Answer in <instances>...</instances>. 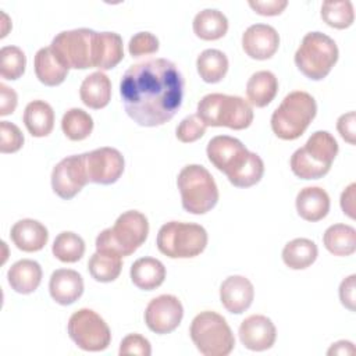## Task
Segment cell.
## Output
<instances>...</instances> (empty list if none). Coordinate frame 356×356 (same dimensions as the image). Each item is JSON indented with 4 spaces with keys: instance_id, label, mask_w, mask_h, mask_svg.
I'll return each instance as SVG.
<instances>
[{
    "instance_id": "6da1fadb",
    "label": "cell",
    "mask_w": 356,
    "mask_h": 356,
    "mask_svg": "<svg viewBox=\"0 0 356 356\" xmlns=\"http://www.w3.org/2000/svg\"><path fill=\"white\" fill-rule=\"evenodd\" d=\"M185 81L178 67L167 58H150L131 65L120 82L127 114L140 127L168 122L179 110Z\"/></svg>"
},
{
    "instance_id": "7a4b0ae2",
    "label": "cell",
    "mask_w": 356,
    "mask_h": 356,
    "mask_svg": "<svg viewBox=\"0 0 356 356\" xmlns=\"http://www.w3.org/2000/svg\"><path fill=\"white\" fill-rule=\"evenodd\" d=\"M209 161L236 188L256 185L264 174V163L257 153L249 152L245 145L228 135L211 138L206 149Z\"/></svg>"
},
{
    "instance_id": "3957f363",
    "label": "cell",
    "mask_w": 356,
    "mask_h": 356,
    "mask_svg": "<svg viewBox=\"0 0 356 356\" xmlns=\"http://www.w3.org/2000/svg\"><path fill=\"white\" fill-rule=\"evenodd\" d=\"M339 146L328 131H316L291 156V170L300 179L323 178L331 168Z\"/></svg>"
},
{
    "instance_id": "277c9868",
    "label": "cell",
    "mask_w": 356,
    "mask_h": 356,
    "mask_svg": "<svg viewBox=\"0 0 356 356\" xmlns=\"http://www.w3.org/2000/svg\"><path fill=\"white\" fill-rule=\"evenodd\" d=\"M317 114L314 97L303 90L288 93L271 115V129L282 140H295L305 134Z\"/></svg>"
},
{
    "instance_id": "5b68a950",
    "label": "cell",
    "mask_w": 356,
    "mask_h": 356,
    "mask_svg": "<svg viewBox=\"0 0 356 356\" xmlns=\"http://www.w3.org/2000/svg\"><path fill=\"white\" fill-rule=\"evenodd\" d=\"M197 117L206 127H228L235 131L250 127L253 108L241 96L209 93L197 103Z\"/></svg>"
},
{
    "instance_id": "8992f818",
    "label": "cell",
    "mask_w": 356,
    "mask_h": 356,
    "mask_svg": "<svg viewBox=\"0 0 356 356\" xmlns=\"http://www.w3.org/2000/svg\"><path fill=\"white\" fill-rule=\"evenodd\" d=\"M147 234L146 216L138 210H128L118 216L111 228H106L97 235L96 250H108L125 257L143 245Z\"/></svg>"
},
{
    "instance_id": "52a82bcc",
    "label": "cell",
    "mask_w": 356,
    "mask_h": 356,
    "mask_svg": "<svg viewBox=\"0 0 356 356\" xmlns=\"http://www.w3.org/2000/svg\"><path fill=\"white\" fill-rule=\"evenodd\" d=\"M181 203L191 214H204L218 202V188L207 168L199 164L185 165L177 178Z\"/></svg>"
},
{
    "instance_id": "ba28073f",
    "label": "cell",
    "mask_w": 356,
    "mask_h": 356,
    "mask_svg": "<svg viewBox=\"0 0 356 356\" xmlns=\"http://www.w3.org/2000/svg\"><path fill=\"white\" fill-rule=\"evenodd\" d=\"M339 50L332 38L323 32H309L303 36L295 53L298 70L312 81L325 78L338 61Z\"/></svg>"
},
{
    "instance_id": "9c48e42d",
    "label": "cell",
    "mask_w": 356,
    "mask_h": 356,
    "mask_svg": "<svg viewBox=\"0 0 356 356\" xmlns=\"http://www.w3.org/2000/svg\"><path fill=\"white\" fill-rule=\"evenodd\" d=\"M207 241V231L200 224L168 221L159 229L156 245L170 259H191L206 249Z\"/></svg>"
},
{
    "instance_id": "30bf717a",
    "label": "cell",
    "mask_w": 356,
    "mask_h": 356,
    "mask_svg": "<svg viewBox=\"0 0 356 356\" xmlns=\"http://www.w3.org/2000/svg\"><path fill=\"white\" fill-rule=\"evenodd\" d=\"M189 334L196 349L204 356H227L235 346V338L227 320L211 310L195 316Z\"/></svg>"
},
{
    "instance_id": "8fae6325",
    "label": "cell",
    "mask_w": 356,
    "mask_h": 356,
    "mask_svg": "<svg viewBox=\"0 0 356 356\" xmlns=\"http://www.w3.org/2000/svg\"><path fill=\"white\" fill-rule=\"evenodd\" d=\"M96 31L88 28L63 31L54 36L50 47L70 70L93 68V43Z\"/></svg>"
},
{
    "instance_id": "7c38bea8",
    "label": "cell",
    "mask_w": 356,
    "mask_h": 356,
    "mask_svg": "<svg viewBox=\"0 0 356 356\" xmlns=\"http://www.w3.org/2000/svg\"><path fill=\"white\" fill-rule=\"evenodd\" d=\"M67 330L75 345L86 352L104 350L111 342L107 323L92 309H79L72 313Z\"/></svg>"
},
{
    "instance_id": "4fadbf2b",
    "label": "cell",
    "mask_w": 356,
    "mask_h": 356,
    "mask_svg": "<svg viewBox=\"0 0 356 356\" xmlns=\"http://www.w3.org/2000/svg\"><path fill=\"white\" fill-rule=\"evenodd\" d=\"M89 182L86 171V156L72 154L56 164L51 171L53 192L61 199H72Z\"/></svg>"
},
{
    "instance_id": "5bb4252c",
    "label": "cell",
    "mask_w": 356,
    "mask_h": 356,
    "mask_svg": "<svg viewBox=\"0 0 356 356\" xmlns=\"http://www.w3.org/2000/svg\"><path fill=\"white\" fill-rule=\"evenodd\" d=\"M184 306L174 295H160L152 299L145 310V323L156 334H170L182 321Z\"/></svg>"
},
{
    "instance_id": "9a60e30c",
    "label": "cell",
    "mask_w": 356,
    "mask_h": 356,
    "mask_svg": "<svg viewBox=\"0 0 356 356\" xmlns=\"http://www.w3.org/2000/svg\"><path fill=\"white\" fill-rule=\"evenodd\" d=\"M85 156L89 182L111 185L117 182L124 172V156L114 147H99L85 153Z\"/></svg>"
},
{
    "instance_id": "2e32d148",
    "label": "cell",
    "mask_w": 356,
    "mask_h": 356,
    "mask_svg": "<svg viewBox=\"0 0 356 356\" xmlns=\"http://www.w3.org/2000/svg\"><path fill=\"white\" fill-rule=\"evenodd\" d=\"M238 334L242 345L254 352L270 349L277 339L274 323L263 314H252L246 317L241 323Z\"/></svg>"
},
{
    "instance_id": "e0dca14e",
    "label": "cell",
    "mask_w": 356,
    "mask_h": 356,
    "mask_svg": "<svg viewBox=\"0 0 356 356\" xmlns=\"http://www.w3.org/2000/svg\"><path fill=\"white\" fill-rule=\"evenodd\" d=\"M280 47V35L271 25H250L242 35L243 51L254 60L271 58Z\"/></svg>"
},
{
    "instance_id": "ac0fdd59",
    "label": "cell",
    "mask_w": 356,
    "mask_h": 356,
    "mask_svg": "<svg viewBox=\"0 0 356 356\" xmlns=\"http://www.w3.org/2000/svg\"><path fill=\"white\" fill-rule=\"evenodd\" d=\"M254 298L253 284L243 275H229L220 286V300L227 312L241 314L248 310Z\"/></svg>"
},
{
    "instance_id": "d6986e66",
    "label": "cell",
    "mask_w": 356,
    "mask_h": 356,
    "mask_svg": "<svg viewBox=\"0 0 356 356\" xmlns=\"http://www.w3.org/2000/svg\"><path fill=\"white\" fill-rule=\"evenodd\" d=\"M49 292L58 305H72L83 293V280L75 270L58 268L50 275Z\"/></svg>"
},
{
    "instance_id": "ffe728a7",
    "label": "cell",
    "mask_w": 356,
    "mask_h": 356,
    "mask_svg": "<svg viewBox=\"0 0 356 356\" xmlns=\"http://www.w3.org/2000/svg\"><path fill=\"white\" fill-rule=\"evenodd\" d=\"M11 241L22 252H39L49 241L47 228L33 218H22L17 221L10 231Z\"/></svg>"
},
{
    "instance_id": "44dd1931",
    "label": "cell",
    "mask_w": 356,
    "mask_h": 356,
    "mask_svg": "<svg viewBox=\"0 0 356 356\" xmlns=\"http://www.w3.org/2000/svg\"><path fill=\"white\" fill-rule=\"evenodd\" d=\"M124 58L122 39L115 32H96L93 43V68L111 70Z\"/></svg>"
},
{
    "instance_id": "7402d4cb",
    "label": "cell",
    "mask_w": 356,
    "mask_h": 356,
    "mask_svg": "<svg viewBox=\"0 0 356 356\" xmlns=\"http://www.w3.org/2000/svg\"><path fill=\"white\" fill-rule=\"evenodd\" d=\"M298 214L310 222L323 220L330 211V196L320 186H306L296 195Z\"/></svg>"
},
{
    "instance_id": "603a6c76",
    "label": "cell",
    "mask_w": 356,
    "mask_h": 356,
    "mask_svg": "<svg viewBox=\"0 0 356 356\" xmlns=\"http://www.w3.org/2000/svg\"><path fill=\"white\" fill-rule=\"evenodd\" d=\"M7 280L17 293L28 295L38 289L42 281V267L38 261L22 259L15 261L7 271Z\"/></svg>"
},
{
    "instance_id": "cb8c5ba5",
    "label": "cell",
    "mask_w": 356,
    "mask_h": 356,
    "mask_svg": "<svg viewBox=\"0 0 356 356\" xmlns=\"http://www.w3.org/2000/svg\"><path fill=\"white\" fill-rule=\"evenodd\" d=\"M33 67L36 78L46 86H57L63 83L68 74V68L61 63L50 46L36 51Z\"/></svg>"
},
{
    "instance_id": "d4e9b609",
    "label": "cell",
    "mask_w": 356,
    "mask_h": 356,
    "mask_svg": "<svg viewBox=\"0 0 356 356\" xmlns=\"http://www.w3.org/2000/svg\"><path fill=\"white\" fill-rule=\"evenodd\" d=\"M79 96L82 103L93 110H100L110 103L111 99V82L108 76L96 71L88 75L79 88Z\"/></svg>"
},
{
    "instance_id": "484cf974",
    "label": "cell",
    "mask_w": 356,
    "mask_h": 356,
    "mask_svg": "<svg viewBox=\"0 0 356 356\" xmlns=\"http://www.w3.org/2000/svg\"><path fill=\"white\" fill-rule=\"evenodd\" d=\"M131 281L142 291H153L165 280L164 264L154 257H140L134 261L129 270Z\"/></svg>"
},
{
    "instance_id": "4316f807",
    "label": "cell",
    "mask_w": 356,
    "mask_h": 356,
    "mask_svg": "<svg viewBox=\"0 0 356 356\" xmlns=\"http://www.w3.org/2000/svg\"><path fill=\"white\" fill-rule=\"evenodd\" d=\"M278 92L277 76L267 70L252 74L246 83V96L250 106L266 107L268 106Z\"/></svg>"
},
{
    "instance_id": "83f0119b",
    "label": "cell",
    "mask_w": 356,
    "mask_h": 356,
    "mask_svg": "<svg viewBox=\"0 0 356 356\" xmlns=\"http://www.w3.org/2000/svg\"><path fill=\"white\" fill-rule=\"evenodd\" d=\"M24 124L32 136H47L54 127L53 107L44 100L29 102L24 111Z\"/></svg>"
},
{
    "instance_id": "f1b7e54d",
    "label": "cell",
    "mask_w": 356,
    "mask_h": 356,
    "mask_svg": "<svg viewBox=\"0 0 356 356\" xmlns=\"http://www.w3.org/2000/svg\"><path fill=\"white\" fill-rule=\"evenodd\" d=\"M317 256V245L307 238H295L282 249V261L292 270H305L310 267Z\"/></svg>"
},
{
    "instance_id": "f546056e",
    "label": "cell",
    "mask_w": 356,
    "mask_h": 356,
    "mask_svg": "<svg viewBox=\"0 0 356 356\" xmlns=\"http://www.w3.org/2000/svg\"><path fill=\"white\" fill-rule=\"evenodd\" d=\"M193 32L203 40L221 39L228 31L227 17L216 8H204L193 18Z\"/></svg>"
},
{
    "instance_id": "4dcf8cb0",
    "label": "cell",
    "mask_w": 356,
    "mask_h": 356,
    "mask_svg": "<svg viewBox=\"0 0 356 356\" xmlns=\"http://www.w3.org/2000/svg\"><path fill=\"white\" fill-rule=\"evenodd\" d=\"M323 243L334 256H350L356 250V229L348 224L330 225L323 235Z\"/></svg>"
},
{
    "instance_id": "1f68e13d",
    "label": "cell",
    "mask_w": 356,
    "mask_h": 356,
    "mask_svg": "<svg viewBox=\"0 0 356 356\" xmlns=\"http://www.w3.org/2000/svg\"><path fill=\"white\" fill-rule=\"evenodd\" d=\"M122 268V257L114 252L96 250L89 261L88 270L97 282H111L118 278Z\"/></svg>"
},
{
    "instance_id": "d6a6232c",
    "label": "cell",
    "mask_w": 356,
    "mask_h": 356,
    "mask_svg": "<svg viewBox=\"0 0 356 356\" xmlns=\"http://www.w3.org/2000/svg\"><path fill=\"white\" fill-rule=\"evenodd\" d=\"M196 68L204 82L217 83L228 71V58L218 49H206L197 56Z\"/></svg>"
},
{
    "instance_id": "836d02e7",
    "label": "cell",
    "mask_w": 356,
    "mask_h": 356,
    "mask_svg": "<svg viewBox=\"0 0 356 356\" xmlns=\"http://www.w3.org/2000/svg\"><path fill=\"white\" fill-rule=\"evenodd\" d=\"M61 129L70 140H83L93 131V118L82 108H70L61 118Z\"/></svg>"
},
{
    "instance_id": "e575fe53",
    "label": "cell",
    "mask_w": 356,
    "mask_h": 356,
    "mask_svg": "<svg viewBox=\"0 0 356 356\" xmlns=\"http://www.w3.org/2000/svg\"><path fill=\"white\" fill-rule=\"evenodd\" d=\"M51 252L63 263H76L85 253V242L78 234L63 231L56 236Z\"/></svg>"
},
{
    "instance_id": "d590c367",
    "label": "cell",
    "mask_w": 356,
    "mask_h": 356,
    "mask_svg": "<svg viewBox=\"0 0 356 356\" xmlns=\"http://www.w3.org/2000/svg\"><path fill=\"white\" fill-rule=\"evenodd\" d=\"M321 18L323 21L335 29L349 28L355 21L353 4L349 0L342 1H324L321 4Z\"/></svg>"
},
{
    "instance_id": "8d00e7d4",
    "label": "cell",
    "mask_w": 356,
    "mask_h": 356,
    "mask_svg": "<svg viewBox=\"0 0 356 356\" xmlns=\"http://www.w3.org/2000/svg\"><path fill=\"white\" fill-rule=\"evenodd\" d=\"M26 67L25 53L17 46H3L0 50V76L15 81L22 76Z\"/></svg>"
},
{
    "instance_id": "74e56055",
    "label": "cell",
    "mask_w": 356,
    "mask_h": 356,
    "mask_svg": "<svg viewBox=\"0 0 356 356\" xmlns=\"http://www.w3.org/2000/svg\"><path fill=\"white\" fill-rule=\"evenodd\" d=\"M206 132L204 122L197 117V114H191L185 117L175 129V136L182 143H192L200 139Z\"/></svg>"
},
{
    "instance_id": "f35d334b",
    "label": "cell",
    "mask_w": 356,
    "mask_h": 356,
    "mask_svg": "<svg viewBox=\"0 0 356 356\" xmlns=\"http://www.w3.org/2000/svg\"><path fill=\"white\" fill-rule=\"evenodd\" d=\"M24 145V135L21 129L8 121H0V152L15 153Z\"/></svg>"
},
{
    "instance_id": "ab89813d",
    "label": "cell",
    "mask_w": 356,
    "mask_h": 356,
    "mask_svg": "<svg viewBox=\"0 0 356 356\" xmlns=\"http://www.w3.org/2000/svg\"><path fill=\"white\" fill-rule=\"evenodd\" d=\"M159 39L152 32H138L128 43V51L132 57L147 56L156 53L159 50Z\"/></svg>"
},
{
    "instance_id": "60d3db41",
    "label": "cell",
    "mask_w": 356,
    "mask_h": 356,
    "mask_svg": "<svg viewBox=\"0 0 356 356\" xmlns=\"http://www.w3.org/2000/svg\"><path fill=\"white\" fill-rule=\"evenodd\" d=\"M118 353L122 355H139V356H150L152 346L150 342L142 337L140 334H128L122 338L120 343Z\"/></svg>"
},
{
    "instance_id": "b9f144b4",
    "label": "cell",
    "mask_w": 356,
    "mask_h": 356,
    "mask_svg": "<svg viewBox=\"0 0 356 356\" xmlns=\"http://www.w3.org/2000/svg\"><path fill=\"white\" fill-rule=\"evenodd\" d=\"M253 11H256L260 15L264 17H273V15H280L288 6L286 0H250L248 3Z\"/></svg>"
},
{
    "instance_id": "7bdbcfd3",
    "label": "cell",
    "mask_w": 356,
    "mask_h": 356,
    "mask_svg": "<svg viewBox=\"0 0 356 356\" xmlns=\"http://www.w3.org/2000/svg\"><path fill=\"white\" fill-rule=\"evenodd\" d=\"M337 129L343 140L349 145L356 143V114L355 111H349L342 114L337 121Z\"/></svg>"
},
{
    "instance_id": "ee69618b",
    "label": "cell",
    "mask_w": 356,
    "mask_h": 356,
    "mask_svg": "<svg viewBox=\"0 0 356 356\" xmlns=\"http://www.w3.org/2000/svg\"><path fill=\"white\" fill-rule=\"evenodd\" d=\"M355 288H356V275L350 274L349 277L343 278L339 285V300L341 303L349 309L350 312H355Z\"/></svg>"
},
{
    "instance_id": "f6af8a7d",
    "label": "cell",
    "mask_w": 356,
    "mask_h": 356,
    "mask_svg": "<svg viewBox=\"0 0 356 356\" xmlns=\"http://www.w3.org/2000/svg\"><path fill=\"white\" fill-rule=\"evenodd\" d=\"M18 103V96L15 90L6 83H0V115L13 114Z\"/></svg>"
},
{
    "instance_id": "bcb514c9",
    "label": "cell",
    "mask_w": 356,
    "mask_h": 356,
    "mask_svg": "<svg viewBox=\"0 0 356 356\" xmlns=\"http://www.w3.org/2000/svg\"><path fill=\"white\" fill-rule=\"evenodd\" d=\"M355 189L356 184H350L342 193H341V209L343 214L349 218H355Z\"/></svg>"
},
{
    "instance_id": "7dc6e473",
    "label": "cell",
    "mask_w": 356,
    "mask_h": 356,
    "mask_svg": "<svg viewBox=\"0 0 356 356\" xmlns=\"http://www.w3.org/2000/svg\"><path fill=\"white\" fill-rule=\"evenodd\" d=\"M355 353V346L350 341H338L331 345L328 349L327 355H353Z\"/></svg>"
},
{
    "instance_id": "c3c4849f",
    "label": "cell",
    "mask_w": 356,
    "mask_h": 356,
    "mask_svg": "<svg viewBox=\"0 0 356 356\" xmlns=\"http://www.w3.org/2000/svg\"><path fill=\"white\" fill-rule=\"evenodd\" d=\"M1 17H3V25H4V29L1 31L0 38H4V36L7 35V32H8V31H7V28H6V24H7V25H10V24H8V22H10V19H8V17H7V14H6V13H1Z\"/></svg>"
}]
</instances>
